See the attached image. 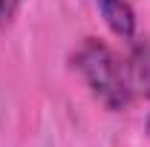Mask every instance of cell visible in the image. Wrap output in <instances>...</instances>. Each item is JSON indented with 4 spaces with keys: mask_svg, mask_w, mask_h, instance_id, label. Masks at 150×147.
Here are the masks:
<instances>
[{
    "mask_svg": "<svg viewBox=\"0 0 150 147\" xmlns=\"http://www.w3.org/2000/svg\"><path fill=\"white\" fill-rule=\"evenodd\" d=\"M72 69L81 75L84 87L93 92V98L110 112H124L136 101L124 58H118V52L98 37H84L75 46Z\"/></svg>",
    "mask_w": 150,
    "mask_h": 147,
    "instance_id": "6da1fadb",
    "label": "cell"
},
{
    "mask_svg": "<svg viewBox=\"0 0 150 147\" xmlns=\"http://www.w3.org/2000/svg\"><path fill=\"white\" fill-rule=\"evenodd\" d=\"M93 3L115 37L121 40L136 37V9L130 0H93Z\"/></svg>",
    "mask_w": 150,
    "mask_h": 147,
    "instance_id": "3957f363",
    "label": "cell"
},
{
    "mask_svg": "<svg viewBox=\"0 0 150 147\" xmlns=\"http://www.w3.org/2000/svg\"><path fill=\"white\" fill-rule=\"evenodd\" d=\"M20 3L23 0H0V35L12 29V23L20 12Z\"/></svg>",
    "mask_w": 150,
    "mask_h": 147,
    "instance_id": "277c9868",
    "label": "cell"
},
{
    "mask_svg": "<svg viewBox=\"0 0 150 147\" xmlns=\"http://www.w3.org/2000/svg\"><path fill=\"white\" fill-rule=\"evenodd\" d=\"M130 52L124 58L133 98H150V35H136L127 40Z\"/></svg>",
    "mask_w": 150,
    "mask_h": 147,
    "instance_id": "7a4b0ae2",
    "label": "cell"
},
{
    "mask_svg": "<svg viewBox=\"0 0 150 147\" xmlns=\"http://www.w3.org/2000/svg\"><path fill=\"white\" fill-rule=\"evenodd\" d=\"M147 133H150V115H147Z\"/></svg>",
    "mask_w": 150,
    "mask_h": 147,
    "instance_id": "5b68a950",
    "label": "cell"
}]
</instances>
